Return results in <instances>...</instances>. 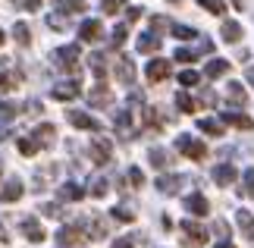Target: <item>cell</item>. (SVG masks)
<instances>
[{
  "label": "cell",
  "instance_id": "cell-1",
  "mask_svg": "<svg viewBox=\"0 0 254 248\" xmlns=\"http://www.w3.org/2000/svg\"><path fill=\"white\" fill-rule=\"evenodd\" d=\"M176 148H179L185 157H191V161H204V157H207L204 142H198V138H191V135H179L176 138Z\"/></svg>",
  "mask_w": 254,
  "mask_h": 248
},
{
  "label": "cell",
  "instance_id": "cell-2",
  "mask_svg": "<svg viewBox=\"0 0 254 248\" xmlns=\"http://www.w3.org/2000/svg\"><path fill=\"white\" fill-rule=\"evenodd\" d=\"M179 226H182V233H185V242H182L185 248H201L204 242H207V233H204L198 223H191V220H182Z\"/></svg>",
  "mask_w": 254,
  "mask_h": 248
},
{
  "label": "cell",
  "instance_id": "cell-3",
  "mask_svg": "<svg viewBox=\"0 0 254 248\" xmlns=\"http://www.w3.org/2000/svg\"><path fill=\"white\" fill-rule=\"evenodd\" d=\"M110 151H113L110 138H104V135H97V138H91V161H94L97 166H104L107 161H110Z\"/></svg>",
  "mask_w": 254,
  "mask_h": 248
},
{
  "label": "cell",
  "instance_id": "cell-4",
  "mask_svg": "<svg viewBox=\"0 0 254 248\" xmlns=\"http://www.w3.org/2000/svg\"><path fill=\"white\" fill-rule=\"evenodd\" d=\"M54 63L63 66V69H75V63H79V44H66V47H60V51L54 54Z\"/></svg>",
  "mask_w": 254,
  "mask_h": 248
},
{
  "label": "cell",
  "instance_id": "cell-5",
  "mask_svg": "<svg viewBox=\"0 0 254 248\" xmlns=\"http://www.w3.org/2000/svg\"><path fill=\"white\" fill-rule=\"evenodd\" d=\"M66 116H69V123H72L75 129H88V132H101V123H97L94 116L82 113V110H69Z\"/></svg>",
  "mask_w": 254,
  "mask_h": 248
},
{
  "label": "cell",
  "instance_id": "cell-6",
  "mask_svg": "<svg viewBox=\"0 0 254 248\" xmlns=\"http://www.w3.org/2000/svg\"><path fill=\"white\" fill-rule=\"evenodd\" d=\"M116 79H120L123 85H132L135 82V63L129 60V57H116Z\"/></svg>",
  "mask_w": 254,
  "mask_h": 248
},
{
  "label": "cell",
  "instance_id": "cell-7",
  "mask_svg": "<svg viewBox=\"0 0 254 248\" xmlns=\"http://www.w3.org/2000/svg\"><path fill=\"white\" fill-rule=\"evenodd\" d=\"M22 236H25V239H28V242H44V239H47V233H44V226H41V223H38V220H35V217H25V220H22Z\"/></svg>",
  "mask_w": 254,
  "mask_h": 248
},
{
  "label": "cell",
  "instance_id": "cell-8",
  "mask_svg": "<svg viewBox=\"0 0 254 248\" xmlns=\"http://www.w3.org/2000/svg\"><path fill=\"white\" fill-rule=\"evenodd\" d=\"M101 35H104V25L97 22V19H85V22L79 25V38H82V41H88V44H94Z\"/></svg>",
  "mask_w": 254,
  "mask_h": 248
},
{
  "label": "cell",
  "instance_id": "cell-9",
  "mask_svg": "<svg viewBox=\"0 0 254 248\" xmlns=\"http://www.w3.org/2000/svg\"><path fill=\"white\" fill-rule=\"evenodd\" d=\"M144 76H148V82H163L170 76V60H151Z\"/></svg>",
  "mask_w": 254,
  "mask_h": 248
},
{
  "label": "cell",
  "instance_id": "cell-10",
  "mask_svg": "<svg viewBox=\"0 0 254 248\" xmlns=\"http://www.w3.org/2000/svg\"><path fill=\"white\" fill-rule=\"evenodd\" d=\"M57 242H60V248H72L82 242V230L79 226H63L60 233H57Z\"/></svg>",
  "mask_w": 254,
  "mask_h": 248
},
{
  "label": "cell",
  "instance_id": "cell-11",
  "mask_svg": "<svg viewBox=\"0 0 254 248\" xmlns=\"http://www.w3.org/2000/svg\"><path fill=\"white\" fill-rule=\"evenodd\" d=\"M236 176H239V170L232 164H220L217 170H213V182H217V185H232Z\"/></svg>",
  "mask_w": 254,
  "mask_h": 248
},
{
  "label": "cell",
  "instance_id": "cell-12",
  "mask_svg": "<svg viewBox=\"0 0 254 248\" xmlns=\"http://www.w3.org/2000/svg\"><path fill=\"white\" fill-rule=\"evenodd\" d=\"M185 207H189V214H194V217H204V214H207V198H204L201 192H194V195H189V198H185Z\"/></svg>",
  "mask_w": 254,
  "mask_h": 248
},
{
  "label": "cell",
  "instance_id": "cell-13",
  "mask_svg": "<svg viewBox=\"0 0 254 248\" xmlns=\"http://www.w3.org/2000/svg\"><path fill=\"white\" fill-rule=\"evenodd\" d=\"M22 192H25L22 182H19V179H9V182L3 185V192H0V201H3V204H13V201H19V198H22Z\"/></svg>",
  "mask_w": 254,
  "mask_h": 248
},
{
  "label": "cell",
  "instance_id": "cell-14",
  "mask_svg": "<svg viewBox=\"0 0 254 248\" xmlns=\"http://www.w3.org/2000/svg\"><path fill=\"white\" fill-rule=\"evenodd\" d=\"M72 97H79V82L54 85V101H72Z\"/></svg>",
  "mask_w": 254,
  "mask_h": 248
},
{
  "label": "cell",
  "instance_id": "cell-15",
  "mask_svg": "<svg viewBox=\"0 0 254 248\" xmlns=\"http://www.w3.org/2000/svg\"><path fill=\"white\" fill-rule=\"evenodd\" d=\"M223 123H229V126H236V129H245V132H251L254 129V120L245 113H229V110H223Z\"/></svg>",
  "mask_w": 254,
  "mask_h": 248
},
{
  "label": "cell",
  "instance_id": "cell-16",
  "mask_svg": "<svg viewBox=\"0 0 254 248\" xmlns=\"http://www.w3.org/2000/svg\"><path fill=\"white\" fill-rule=\"evenodd\" d=\"M32 135H35V142H38V145L51 148V145H54V135H57V129H54L51 123H44V126H38V129H35Z\"/></svg>",
  "mask_w": 254,
  "mask_h": 248
},
{
  "label": "cell",
  "instance_id": "cell-17",
  "mask_svg": "<svg viewBox=\"0 0 254 248\" xmlns=\"http://www.w3.org/2000/svg\"><path fill=\"white\" fill-rule=\"evenodd\" d=\"M138 51H141V54H154V51H160V35H157V32L141 35V38H138Z\"/></svg>",
  "mask_w": 254,
  "mask_h": 248
},
{
  "label": "cell",
  "instance_id": "cell-18",
  "mask_svg": "<svg viewBox=\"0 0 254 248\" xmlns=\"http://www.w3.org/2000/svg\"><path fill=\"white\" fill-rule=\"evenodd\" d=\"M79 198H85L82 185H75V182H63L60 185V201H79Z\"/></svg>",
  "mask_w": 254,
  "mask_h": 248
},
{
  "label": "cell",
  "instance_id": "cell-19",
  "mask_svg": "<svg viewBox=\"0 0 254 248\" xmlns=\"http://www.w3.org/2000/svg\"><path fill=\"white\" fill-rule=\"evenodd\" d=\"M236 223L245 230V239L254 242V217H251V211H236Z\"/></svg>",
  "mask_w": 254,
  "mask_h": 248
},
{
  "label": "cell",
  "instance_id": "cell-20",
  "mask_svg": "<svg viewBox=\"0 0 254 248\" xmlns=\"http://www.w3.org/2000/svg\"><path fill=\"white\" fill-rule=\"evenodd\" d=\"M226 97H229V101L236 104V107H245V104H248V94H245V88H242L239 82H229V88H226Z\"/></svg>",
  "mask_w": 254,
  "mask_h": 248
},
{
  "label": "cell",
  "instance_id": "cell-21",
  "mask_svg": "<svg viewBox=\"0 0 254 248\" xmlns=\"http://www.w3.org/2000/svg\"><path fill=\"white\" fill-rule=\"evenodd\" d=\"M226 73H229V60H210L207 66H204V76L207 79H220Z\"/></svg>",
  "mask_w": 254,
  "mask_h": 248
},
{
  "label": "cell",
  "instance_id": "cell-22",
  "mask_svg": "<svg viewBox=\"0 0 254 248\" xmlns=\"http://www.w3.org/2000/svg\"><path fill=\"white\" fill-rule=\"evenodd\" d=\"M223 41L226 44H236V41H242V25L239 22H223Z\"/></svg>",
  "mask_w": 254,
  "mask_h": 248
},
{
  "label": "cell",
  "instance_id": "cell-23",
  "mask_svg": "<svg viewBox=\"0 0 254 248\" xmlns=\"http://www.w3.org/2000/svg\"><path fill=\"white\" fill-rule=\"evenodd\" d=\"M179 182H182V176H160L157 188H160L163 195H176V192H179Z\"/></svg>",
  "mask_w": 254,
  "mask_h": 248
},
{
  "label": "cell",
  "instance_id": "cell-24",
  "mask_svg": "<svg viewBox=\"0 0 254 248\" xmlns=\"http://www.w3.org/2000/svg\"><path fill=\"white\" fill-rule=\"evenodd\" d=\"M88 104L91 107H104V104H110V88H104V85H97L91 94H88Z\"/></svg>",
  "mask_w": 254,
  "mask_h": 248
},
{
  "label": "cell",
  "instance_id": "cell-25",
  "mask_svg": "<svg viewBox=\"0 0 254 248\" xmlns=\"http://www.w3.org/2000/svg\"><path fill=\"white\" fill-rule=\"evenodd\" d=\"M148 157H151V164L157 166V170H167V166L173 164V161H170V151H163V148H151Z\"/></svg>",
  "mask_w": 254,
  "mask_h": 248
},
{
  "label": "cell",
  "instance_id": "cell-26",
  "mask_svg": "<svg viewBox=\"0 0 254 248\" xmlns=\"http://www.w3.org/2000/svg\"><path fill=\"white\" fill-rule=\"evenodd\" d=\"M194 3L204 6V9H207V13H213V16H223V13H226V3H223V0H194Z\"/></svg>",
  "mask_w": 254,
  "mask_h": 248
},
{
  "label": "cell",
  "instance_id": "cell-27",
  "mask_svg": "<svg viewBox=\"0 0 254 248\" xmlns=\"http://www.w3.org/2000/svg\"><path fill=\"white\" fill-rule=\"evenodd\" d=\"M57 9H60V13H82L85 9V0H60V3H57Z\"/></svg>",
  "mask_w": 254,
  "mask_h": 248
},
{
  "label": "cell",
  "instance_id": "cell-28",
  "mask_svg": "<svg viewBox=\"0 0 254 248\" xmlns=\"http://www.w3.org/2000/svg\"><path fill=\"white\" fill-rule=\"evenodd\" d=\"M13 38L25 47L28 41H32V32H28V25H25V22H16V25H13Z\"/></svg>",
  "mask_w": 254,
  "mask_h": 248
},
{
  "label": "cell",
  "instance_id": "cell-29",
  "mask_svg": "<svg viewBox=\"0 0 254 248\" xmlns=\"http://www.w3.org/2000/svg\"><path fill=\"white\" fill-rule=\"evenodd\" d=\"M91 73H94L97 79L107 76V57H104V54H94V57H91Z\"/></svg>",
  "mask_w": 254,
  "mask_h": 248
},
{
  "label": "cell",
  "instance_id": "cell-30",
  "mask_svg": "<svg viewBox=\"0 0 254 248\" xmlns=\"http://www.w3.org/2000/svg\"><path fill=\"white\" fill-rule=\"evenodd\" d=\"M38 148H41V145H38L35 138H19V154H25V157H35V154H38Z\"/></svg>",
  "mask_w": 254,
  "mask_h": 248
},
{
  "label": "cell",
  "instance_id": "cell-31",
  "mask_svg": "<svg viewBox=\"0 0 254 248\" xmlns=\"http://www.w3.org/2000/svg\"><path fill=\"white\" fill-rule=\"evenodd\" d=\"M19 82V76L16 73H0V94H6V91H13Z\"/></svg>",
  "mask_w": 254,
  "mask_h": 248
},
{
  "label": "cell",
  "instance_id": "cell-32",
  "mask_svg": "<svg viewBox=\"0 0 254 248\" xmlns=\"http://www.w3.org/2000/svg\"><path fill=\"white\" fill-rule=\"evenodd\" d=\"M198 129L207 135H223V123H217V120H198Z\"/></svg>",
  "mask_w": 254,
  "mask_h": 248
},
{
  "label": "cell",
  "instance_id": "cell-33",
  "mask_svg": "<svg viewBox=\"0 0 254 248\" xmlns=\"http://www.w3.org/2000/svg\"><path fill=\"white\" fill-rule=\"evenodd\" d=\"M123 6H126V0H101V9H104L107 16H116Z\"/></svg>",
  "mask_w": 254,
  "mask_h": 248
},
{
  "label": "cell",
  "instance_id": "cell-34",
  "mask_svg": "<svg viewBox=\"0 0 254 248\" xmlns=\"http://www.w3.org/2000/svg\"><path fill=\"white\" fill-rule=\"evenodd\" d=\"M173 35L179 38V41H191V38H198V32L189 28V25H173Z\"/></svg>",
  "mask_w": 254,
  "mask_h": 248
},
{
  "label": "cell",
  "instance_id": "cell-35",
  "mask_svg": "<svg viewBox=\"0 0 254 248\" xmlns=\"http://www.w3.org/2000/svg\"><path fill=\"white\" fill-rule=\"evenodd\" d=\"M176 107H179L182 113H191V110H194V101H191L185 91H179V94H176Z\"/></svg>",
  "mask_w": 254,
  "mask_h": 248
},
{
  "label": "cell",
  "instance_id": "cell-36",
  "mask_svg": "<svg viewBox=\"0 0 254 248\" xmlns=\"http://www.w3.org/2000/svg\"><path fill=\"white\" fill-rule=\"evenodd\" d=\"M126 35H129V28H126V25H116L113 32H110V41H113V47H120V44L126 41Z\"/></svg>",
  "mask_w": 254,
  "mask_h": 248
},
{
  "label": "cell",
  "instance_id": "cell-37",
  "mask_svg": "<svg viewBox=\"0 0 254 248\" xmlns=\"http://www.w3.org/2000/svg\"><path fill=\"white\" fill-rule=\"evenodd\" d=\"M107 192H110V185H107V179H94V182H91V195H94V198H104Z\"/></svg>",
  "mask_w": 254,
  "mask_h": 248
},
{
  "label": "cell",
  "instance_id": "cell-38",
  "mask_svg": "<svg viewBox=\"0 0 254 248\" xmlns=\"http://www.w3.org/2000/svg\"><path fill=\"white\" fill-rule=\"evenodd\" d=\"M13 6H19V9H28V13H35L38 6H41V0H9Z\"/></svg>",
  "mask_w": 254,
  "mask_h": 248
},
{
  "label": "cell",
  "instance_id": "cell-39",
  "mask_svg": "<svg viewBox=\"0 0 254 248\" xmlns=\"http://www.w3.org/2000/svg\"><path fill=\"white\" fill-rule=\"evenodd\" d=\"M13 116H16V107H13V104H3V101H0V123H9Z\"/></svg>",
  "mask_w": 254,
  "mask_h": 248
},
{
  "label": "cell",
  "instance_id": "cell-40",
  "mask_svg": "<svg viewBox=\"0 0 254 248\" xmlns=\"http://www.w3.org/2000/svg\"><path fill=\"white\" fill-rule=\"evenodd\" d=\"M113 217H116V220H123V223H132L135 220V214L129 211V207H113Z\"/></svg>",
  "mask_w": 254,
  "mask_h": 248
},
{
  "label": "cell",
  "instance_id": "cell-41",
  "mask_svg": "<svg viewBox=\"0 0 254 248\" xmlns=\"http://www.w3.org/2000/svg\"><path fill=\"white\" fill-rule=\"evenodd\" d=\"M198 79H201V76H198V73H194V69H185V73L179 76V82L191 88V85H198Z\"/></svg>",
  "mask_w": 254,
  "mask_h": 248
},
{
  "label": "cell",
  "instance_id": "cell-42",
  "mask_svg": "<svg viewBox=\"0 0 254 248\" xmlns=\"http://www.w3.org/2000/svg\"><path fill=\"white\" fill-rule=\"evenodd\" d=\"M242 195H254V166L245 170V188H242Z\"/></svg>",
  "mask_w": 254,
  "mask_h": 248
},
{
  "label": "cell",
  "instance_id": "cell-43",
  "mask_svg": "<svg viewBox=\"0 0 254 248\" xmlns=\"http://www.w3.org/2000/svg\"><path fill=\"white\" fill-rule=\"evenodd\" d=\"M47 25H51V28H66V13H60V16L51 13V16H47Z\"/></svg>",
  "mask_w": 254,
  "mask_h": 248
},
{
  "label": "cell",
  "instance_id": "cell-44",
  "mask_svg": "<svg viewBox=\"0 0 254 248\" xmlns=\"http://www.w3.org/2000/svg\"><path fill=\"white\" fill-rule=\"evenodd\" d=\"M116 126H120V129H129L132 126V113L129 110H120V113H116Z\"/></svg>",
  "mask_w": 254,
  "mask_h": 248
},
{
  "label": "cell",
  "instance_id": "cell-45",
  "mask_svg": "<svg viewBox=\"0 0 254 248\" xmlns=\"http://www.w3.org/2000/svg\"><path fill=\"white\" fill-rule=\"evenodd\" d=\"M176 60H179V63H191V60H194V51H185V47H179V51H176Z\"/></svg>",
  "mask_w": 254,
  "mask_h": 248
},
{
  "label": "cell",
  "instance_id": "cell-46",
  "mask_svg": "<svg viewBox=\"0 0 254 248\" xmlns=\"http://www.w3.org/2000/svg\"><path fill=\"white\" fill-rule=\"evenodd\" d=\"M129 179H132V185H144V173L138 170V166H132V170H129Z\"/></svg>",
  "mask_w": 254,
  "mask_h": 248
},
{
  "label": "cell",
  "instance_id": "cell-47",
  "mask_svg": "<svg viewBox=\"0 0 254 248\" xmlns=\"http://www.w3.org/2000/svg\"><path fill=\"white\" fill-rule=\"evenodd\" d=\"M167 25H170V22H167L163 16H154V19H151V28H154V32H163Z\"/></svg>",
  "mask_w": 254,
  "mask_h": 248
},
{
  "label": "cell",
  "instance_id": "cell-48",
  "mask_svg": "<svg viewBox=\"0 0 254 248\" xmlns=\"http://www.w3.org/2000/svg\"><path fill=\"white\" fill-rule=\"evenodd\" d=\"M44 217H60V204H44Z\"/></svg>",
  "mask_w": 254,
  "mask_h": 248
},
{
  "label": "cell",
  "instance_id": "cell-49",
  "mask_svg": "<svg viewBox=\"0 0 254 248\" xmlns=\"http://www.w3.org/2000/svg\"><path fill=\"white\" fill-rule=\"evenodd\" d=\"M213 101H217V97H213V91H201V104H204V107H213Z\"/></svg>",
  "mask_w": 254,
  "mask_h": 248
},
{
  "label": "cell",
  "instance_id": "cell-50",
  "mask_svg": "<svg viewBox=\"0 0 254 248\" xmlns=\"http://www.w3.org/2000/svg\"><path fill=\"white\" fill-rule=\"evenodd\" d=\"M135 19H141V6H129V22H135Z\"/></svg>",
  "mask_w": 254,
  "mask_h": 248
},
{
  "label": "cell",
  "instance_id": "cell-51",
  "mask_svg": "<svg viewBox=\"0 0 254 248\" xmlns=\"http://www.w3.org/2000/svg\"><path fill=\"white\" fill-rule=\"evenodd\" d=\"M113 248H135V245H132V239H116Z\"/></svg>",
  "mask_w": 254,
  "mask_h": 248
},
{
  "label": "cell",
  "instance_id": "cell-52",
  "mask_svg": "<svg viewBox=\"0 0 254 248\" xmlns=\"http://www.w3.org/2000/svg\"><path fill=\"white\" fill-rule=\"evenodd\" d=\"M0 242H3V245L9 242V236H6V226H3V223H0Z\"/></svg>",
  "mask_w": 254,
  "mask_h": 248
},
{
  "label": "cell",
  "instance_id": "cell-53",
  "mask_svg": "<svg viewBox=\"0 0 254 248\" xmlns=\"http://www.w3.org/2000/svg\"><path fill=\"white\" fill-rule=\"evenodd\" d=\"M217 248H236V245H232V242H220Z\"/></svg>",
  "mask_w": 254,
  "mask_h": 248
},
{
  "label": "cell",
  "instance_id": "cell-54",
  "mask_svg": "<svg viewBox=\"0 0 254 248\" xmlns=\"http://www.w3.org/2000/svg\"><path fill=\"white\" fill-rule=\"evenodd\" d=\"M248 82H254V66H251V69H248Z\"/></svg>",
  "mask_w": 254,
  "mask_h": 248
},
{
  "label": "cell",
  "instance_id": "cell-55",
  "mask_svg": "<svg viewBox=\"0 0 254 248\" xmlns=\"http://www.w3.org/2000/svg\"><path fill=\"white\" fill-rule=\"evenodd\" d=\"M6 41V35H3V28H0V44H3Z\"/></svg>",
  "mask_w": 254,
  "mask_h": 248
},
{
  "label": "cell",
  "instance_id": "cell-56",
  "mask_svg": "<svg viewBox=\"0 0 254 248\" xmlns=\"http://www.w3.org/2000/svg\"><path fill=\"white\" fill-rule=\"evenodd\" d=\"M170 3H179V0H170Z\"/></svg>",
  "mask_w": 254,
  "mask_h": 248
}]
</instances>
